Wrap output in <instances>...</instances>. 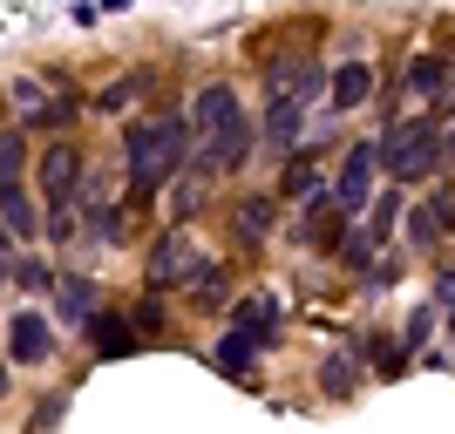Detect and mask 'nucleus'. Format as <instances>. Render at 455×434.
Returning <instances> with one entry per match:
<instances>
[{
	"instance_id": "nucleus-1",
	"label": "nucleus",
	"mask_w": 455,
	"mask_h": 434,
	"mask_svg": "<svg viewBox=\"0 0 455 434\" xmlns=\"http://www.w3.org/2000/svg\"><path fill=\"white\" fill-rule=\"evenodd\" d=\"M190 150H197V170H204V177L245 170V156H251V122H245L238 89L204 82V89L190 95Z\"/></svg>"
},
{
	"instance_id": "nucleus-2",
	"label": "nucleus",
	"mask_w": 455,
	"mask_h": 434,
	"mask_svg": "<svg viewBox=\"0 0 455 434\" xmlns=\"http://www.w3.org/2000/svg\"><path fill=\"white\" fill-rule=\"evenodd\" d=\"M184 150H190L184 115H150V122H130V136H123V156H130V190H136V197L164 190V184L177 177V163H184Z\"/></svg>"
},
{
	"instance_id": "nucleus-3",
	"label": "nucleus",
	"mask_w": 455,
	"mask_h": 434,
	"mask_svg": "<svg viewBox=\"0 0 455 434\" xmlns=\"http://www.w3.org/2000/svg\"><path fill=\"white\" fill-rule=\"evenodd\" d=\"M387 170L401 177V184H415V177H428V170H442V130L421 115V122H401L395 136H387Z\"/></svg>"
},
{
	"instance_id": "nucleus-4",
	"label": "nucleus",
	"mask_w": 455,
	"mask_h": 434,
	"mask_svg": "<svg viewBox=\"0 0 455 434\" xmlns=\"http://www.w3.org/2000/svg\"><path fill=\"white\" fill-rule=\"evenodd\" d=\"M82 156L76 150H48L41 156V184H48V204H55V238H68V197H76Z\"/></svg>"
},
{
	"instance_id": "nucleus-5",
	"label": "nucleus",
	"mask_w": 455,
	"mask_h": 434,
	"mask_svg": "<svg viewBox=\"0 0 455 434\" xmlns=\"http://www.w3.org/2000/svg\"><path fill=\"white\" fill-rule=\"evenodd\" d=\"M48 353H55L48 320H41V312H14V320H7V359H14V367H41Z\"/></svg>"
},
{
	"instance_id": "nucleus-6",
	"label": "nucleus",
	"mask_w": 455,
	"mask_h": 434,
	"mask_svg": "<svg viewBox=\"0 0 455 434\" xmlns=\"http://www.w3.org/2000/svg\"><path fill=\"white\" fill-rule=\"evenodd\" d=\"M320 89V68H313V61H272L266 68V95L272 102H299L306 109V95Z\"/></svg>"
},
{
	"instance_id": "nucleus-7",
	"label": "nucleus",
	"mask_w": 455,
	"mask_h": 434,
	"mask_svg": "<svg viewBox=\"0 0 455 434\" xmlns=\"http://www.w3.org/2000/svg\"><path fill=\"white\" fill-rule=\"evenodd\" d=\"M374 163H380V150H367V143H354V150L340 156V204L347 210L367 204V190H374Z\"/></svg>"
},
{
	"instance_id": "nucleus-8",
	"label": "nucleus",
	"mask_w": 455,
	"mask_h": 434,
	"mask_svg": "<svg viewBox=\"0 0 455 434\" xmlns=\"http://www.w3.org/2000/svg\"><path fill=\"white\" fill-rule=\"evenodd\" d=\"M184 264H190V238H184V231H164V238H156V251H150V285L190 279Z\"/></svg>"
},
{
	"instance_id": "nucleus-9",
	"label": "nucleus",
	"mask_w": 455,
	"mask_h": 434,
	"mask_svg": "<svg viewBox=\"0 0 455 434\" xmlns=\"http://www.w3.org/2000/svg\"><path fill=\"white\" fill-rule=\"evenodd\" d=\"M367 89H374V68H367V61H347V68H333V109H361Z\"/></svg>"
},
{
	"instance_id": "nucleus-10",
	"label": "nucleus",
	"mask_w": 455,
	"mask_h": 434,
	"mask_svg": "<svg viewBox=\"0 0 455 434\" xmlns=\"http://www.w3.org/2000/svg\"><path fill=\"white\" fill-rule=\"evenodd\" d=\"M231 231H238L245 245H259V238L272 231V197H245V204L231 210Z\"/></svg>"
},
{
	"instance_id": "nucleus-11",
	"label": "nucleus",
	"mask_w": 455,
	"mask_h": 434,
	"mask_svg": "<svg viewBox=\"0 0 455 434\" xmlns=\"http://www.w3.org/2000/svg\"><path fill=\"white\" fill-rule=\"evenodd\" d=\"M449 225H455L449 197H435V204H421V210H415V225H408V245H435V238H442Z\"/></svg>"
},
{
	"instance_id": "nucleus-12",
	"label": "nucleus",
	"mask_w": 455,
	"mask_h": 434,
	"mask_svg": "<svg viewBox=\"0 0 455 434\" xmlns=\"http://www.w3.org/2000/svg\"><path fill=\"white\" fill-rule=\"evenodd\" d=\"M0 210H7V238H35V210H28V197H20V184H0Z\"/></svg>"
},
{
	"instance_id": "nucleus-13",
	"label": "nucleus",
	"mask_w": 455,
	"mask_h": 434,
	"mask_svg": "<svg viewBox=\"0 0 455 434\" xmlns=\"http://www.w3.org/2000/svg\"><path fill=\"white\" fill-rule=\"evenodd\" d=\"M266 136H272V150H292V136H299V102H272Z\"/></svg>"
},
{
	"instance_id": "nucleus-14",
	"label": "nucleus",
	"mask_w": 455,
	"mask_h": 434,
	"mask_svg": "<svg viewBox=\"0 0 455 434\" xmlns=\"http://www.w3.org/2000/svg\"><path fill=\"white\" fill-rule=\"evenodd\" d=\"M20 163H28V143H20V130L0 136V184H20Z\"/></svg>"
},
{
	"instance_id": "nucleus-15",
	"label": "nucleus",
	"mask_w": 455,
	"mask_h": 434,
	"mask_svg": "<svg viewBox=\"0 0 455 434\" xmlns=\"http://www.w3.org/2000/svg\"><path fill=\"white\" fill-rule=\"evenodd\" d=\"M251 353H259V340H245V333H231L225 346H218V359H225V374H245Z\"/></svg>"
},
{
	"instance_id": "nucleus-16",
	"label": "nucleus",
	"mask_w": 455,
	"mask_h": 434,
	"mask_svg": "<svg viewBox=\"0 0 455 434\" xmlns=\"http://www.w3.org/2000/svg\"><path fill=\"white\" fill-rule=\"evenodd\" d=\"M354 380H361V359H347V353H333V359H326V394H347Z\"/></svg>"
},
{
	"instance_id": "nucleus-17",
	"label": "nucleus",
	"mask_w": 455,
	"mask_h": 434,
	"mask_svg": "<svg viewBox=\"0 0 455 434\" xmlns=\"http://www.w3.org/2000/svg\"><path fill=\"white\" fill-rule=\"evenodd\" d=\"M7 279H14V285H48V264H41V258H20V251H7Z\"/></svg>"
},
{
	"instance_id": "nucleus-18",
	"label": "nucleus",
	"mask_w": 455,
	"mask_h": 434,
	"mask_svg": "<svg viewBox=\"0 0 455 434\" xmlns=\"http://www.w3.org/2000/svg\"><path fill=\"white\" fill-rule=\"evenodd\" d=\"M306 190H320L313 163H285V197H306Z\"/></svg>"
},
{
	"instance_id": "nucleus-19",
	"label": "nucleus",
	"mask_w": 455,
	"mask_h": 434,
	"mask_svg": "<svg viewBox=\"0 0 455 434\" xmlns=\"http://www.w3.org/2000/svg\"><path fill=\"white\" fill-rule=\"evenodd\" d=\"M116 326H123V320H95V346H102V353H130V340H123Z\"/></svg>"
},
{
	"instance_id": "nucleus-20",
	"label": "nucleus",
	"mask_w": 455,
	"mask_h": 434,
	"mask_svg": "<svg viewBox=\"0 0 455 434\" xmlns=\"http://www.w3.org/2000/svg\"><path fill=\"white\" fill-rule=\"evenodd\" d=\"M428 326H435V320H428V312H415V320L401 326V353H415V346L428 340Z\"/></svg>"
},
{
	"instance_id": "nucleus-21",
	"label": "nucleus",
	"mask_w": 455,
	"mask_h": 434,
	"mask_svg": "<svg viewBox=\"0 0 455 434\" xmlns=\"http://www.w3.org/2000/svg\"><path fill=\"white\" fill-rule=\"evenodd\" d=\"M197 299H225V272H218V264L197 272Z\"/></svg>"
},
{
	"instance_id": "nucleus-22",
	"label": "nucleus",
	"mask_w": 455,
	"mask_h": 434,
	"mask_svg": "<svg viewBox=\"0 0 455 434\" xmlns=\"http://www.w3.org/2000/svg\"><path fill=\"white\" fill-rule=\"evenodd\" d=\"M442 299H455V272H442Z\"/></svg>"
}]
</instances>
